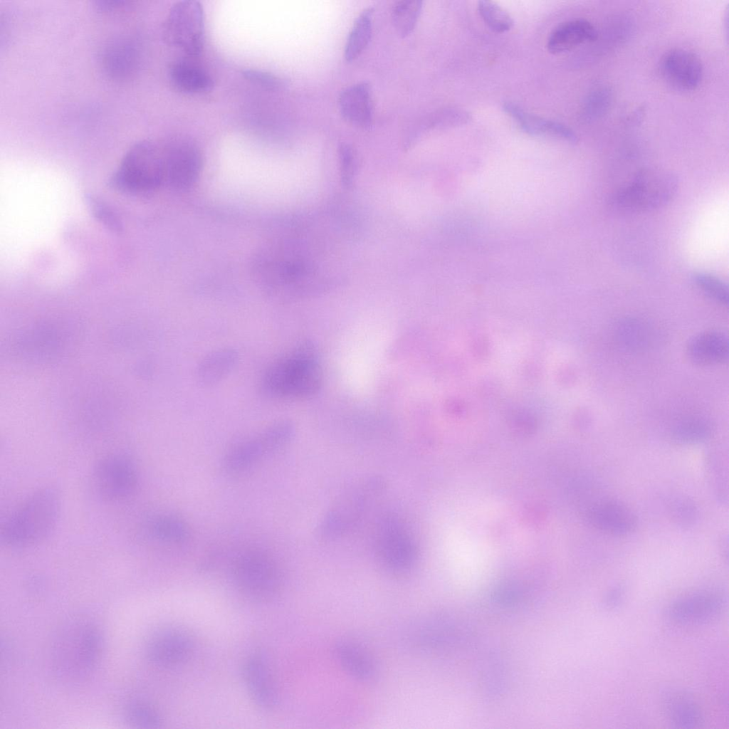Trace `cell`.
<instances>
[{
	"instance_id": "22",
	"label": "cell",
	"mask_w": 729,
	"mask_h": 729,
	"mask_svg": "<svg viewBox=\"0 0 729 729\" xmlns=\"http://www.w3.org/2000/svg\"><path fill=\"white\" fill-rule=\"evenodd\" d=\"M597 37V31L590 21L575 19L556 27L548 37L547 47L551 53L559 54L594 41Z\"/></svg>"
},
{
	"instance_id": "38",
	"label": "cell",
	"mask_w": 729,
	"mask_h": 729,
	"mask_svg": "<svg viewBox=\"0 0 729 729\" xmlns=\"http://www.w3.org/2000/svg\"><path fill=\"white\" fill-rule=\"evenodd\" d=\"M625 589L622 585L612 587L606 594L604 604L609 609L619 607L624 599Z\"/></svg>"
},
{
	"instance_id": "13",
	"label": "cell",
	"mask_w": 729,
	"mask_h": 729,
	"mask_svg": "<svg viewBox=\"0 0 729 729\" xmlns=\"http://www.w3.org/2000/svg\"><path fill=\"white\" fill-rule=\"evenodd\" d=\"M723 594L715 589H701L674 600L667 609L668 618L681 624L706 623L722 612Z\"/></svg>"
},
{
	"instance_id": "9",
	"label": "cell",
	"mask_w": 729,
	"mask_h": 729,
	"mask_svg": "<svg viewBox=\"0 0 729 729\" xmlns=\"http://www.w3.org/2000/svg\"><path fill=\"white\" fill-rule=\"evenodd\" d=\"M377 560L387 570L404 573L413 568L417 557L412 535L398 518L389 515L378 525L374 538Z\"/></svg>"
},
{
	"instance_id": "7",
	"label": "cell",
	"mask_w": 729,
	"mask_h": 729,
	"mask_svg": "<svg viewBox=\"0 0 729 729\" xmlns=\"http://www.w3.org/2000/svg\"><path fill=\"white\" fill-rule=\"evenodd\" d=\"M382 487L381 481L374 478L364 480L347 489L322 521L321 536L336 538L355 527Z\"/></svg>"
},
{
	"instance_id": "33",
	"label": "cell",
	"mask_w": 729,
	"mask_h": 729,
	"mask_svg": "<svg viewBox=\"0 0 729 729\" xmlns=\"http://www.w3.org/2000/svg\"><path fill=\"white\" fill-rule=\"evenodd\" d=\"M478 13L486 26L496 33L510 31L514 21L510 15L497 4L481 0L478 3Z\"/></svg>"
},
{
	"instance_id": "4",
	"label": "cell",
	"mask_w": 729,
	"mask_h": 729,
	"mask_svg": "<svg viewBox=\"0 0 729 729\" xmlns=\"http://www.w3.org/2000/svg\"><path fill=\"white\" fill-rule=\"evenodd\" d=\"M109 184L130 194H149L165 187L163 140H144L130 147Z\"/></svg>"
},
{
	"instance_id": "36",
	"label": "cell",
	"mask_w": 729,
	"mask_h": 729,
	"mask_svg": "<svg viewBox=\"0 0 729 729\" xmlns=\"http://www.w3.org/2000/svg\"><path fill=\"white\" fill-rule=\"evenodd\" d=\"M339 159L342 183L347 188L350 187L358 168L357 152L350 145L342 143L339 147Z\"/></svg>"
},
{
	"instance_id": "27",
	"label": "cell",
	"mask_w": 729,
	"mask_h": 729,
	"mask_svg": "<svg viewBox=\"0 0 729 729\" xmlns=\"http://www.w3.org/2000/svg\"><path fill=\"white\" fill-rule=\"evenodd\" d=\"M372 8L365 9L356 19L345 46L347 61L356 59L369 44L372 35Z\"/></svg>"
},
{
	"instance_id": "30",
	"label": "cell",
	"mask_w": 729,
	"mask_h": 729,
	"mask_svg": "<svg viewBox=\"0 0 729 729\" xmlns=\"http://www.w3.org/2000/svg\"><path fill=\"white\" fill-rule=\"evenodd\" d=\"M125 720L138 728H158L162 720L158 710L152 704L144 701H132L123 710Z\"/></svg>"
},
{
	"instance_id": "16",
	"label": "cell",
	"mask_w": 729,
	"mask_h": 729,
	"mask_svg": "<svg viewBox=\"0 0 729 729\" xmlns=\"http://www.w3.org/2000/svg\"><path fill=\"white\" fill-rule=\"evenodd\" d=\"M589 525L602 533L625 536L634 533L638 526V518L626 504L614 499L595 500L585 511Z\"/></svg>"
},
{
	"instance_id": "1",
	"label": "cell",
	"mask_w": 729,
	"mask_h": 729,
	"mask_svg": "<svg viewBox=\"0 0 729 729\" xmlns=\"http://www.w3.org/2000/svg\"><path fill=\"white\" fill-rule=\"evenodd\" d=\"M104 645L102 629L93 619L81 614L67 619L49 643L48 656L52 673L65 683L83 681L100 662Z\"/></svg>"
},
{
	"instance_id": "15",
	"label": "cell",
	"mask_w": 729,
	"mask_h": 729,
	"mask_svg": "<svg viewBox=\"0 0 729 729\" xmlns=\"http://www.w3.org/2000/svg\"><path fill=\"white\" fill-rule=\"evenodd\" d=\"M281 448L283 446L278 436L269 426L258 436L233 446L224 456V470L231 475L246 472L265 456Z\"/></svg>"
},
{
	"instance_id": "24",
	"label": "cell",
	"mask_w": 729,
	"mask_h": 729,
	"mask_svg": "<svg viewBox=\"0 0 729 729\" xmlns=\"http://www.w3.org/2000/svg\"><path fill=\"white\" fill-rule=\"evenodd\" d=\"M144 530L150 538L164 544L181 545L190 538L187 524L182 518L169 513H159L148 518Z\"/></svg>"
},
{
	"instance_id": "17",
	"label": "cell",
	"mask_w": 729,
	"mask_h": 729,
	"mask_svg": "<svg viewBox=\"0 0 729 729\" xmlns=\"http://www.w3.org/2000/svg\"><path fill=\"white\" fill-rule=\"evenodd\" d=\"M242 675L254 703L263 710H273L278 700V692L267 659L260 653L250 655L243 663Z\"/></svg>"
},
{
	"instance_id": "2",
	"label": "cell",
	"mask_w": 729,
	"mask_h": 729,
	"mask_svg": "<svg viewBox=\"0 0 729 729\" xmlns=\"http://www.w3.org/2000/svg\"><path fill=\"white\" fill-rule=\"evenodd\" d=\"M61 510V496L55 487L34 491L1 524V542L11 548H26L48 538L55 530Z\"/></svg>"
},
{
	"instance_id": "26",
	"label": "cell",
	"mask_w": 729,
	"mask_h": 729,
	"mask_svg": "<svg viewBox=\"0 0 729 729\" xmlns=\"http://www.w3.org/2000/svg\"><path fill=\"white\" fill-rule=\"evenodd\" d=\"M664 709L671 723L680 728H693L703 720L699 706L688 694L672 691L664 699Z\"/></svg>"
},
{
	"instance_id": "29",
	"label": "cell",
	"mask_w": 729,
	"mask_h": 729,
	"mask_svg": "<svg viewBox=\"0 0 729 729\" xmlns=\"http://www.w3.org/2000/svg\"><path fill=\"white\" fill-rule=\"evenodd\" d=\"M612 100V91L607 86L594 88L583 101L581 108L582 119L586 122L599 120L609 111Z\"/></svg>"
},
{
	"instance_id": "31",
	"label": "cell",
	"mask_w": 729,
	"mask_h": 729,
	"mask_svg": "<svg viewBox=\"0 0 729 729\" xmlns=\"http://www.w3.org/2000/svg\"><path fill=\"white\" fill-rule=\"evenodd\" d=\"M668 508L671 520L683 529L693 528L699 520V508L696 502L688 496H673L668 502Z\"/></svg>"
},
{
	"instance_id": "34",
	"label": "cell",
	"mask_w": 729,
	"mask_h": 729,
	"mask_svg": "<svg viewBox=\"0 0 729 729\" xmlns=\"http://www.w3.org/2000/svg\"><path fill=\"white\" fill-rule=\"evenodd\" d=\"M693 282L706 295L723 305L728 304V285L720 278L707 272H696Z\"/></svg>"
},
{
	"instance_id": "12",
	"label": "cell",
	"mask_w": 729,
	"mask_h": 729,
	"mask_svg": "<svg viewBox=\"0 0 729 729\" xmlns=\"http://www.w3.org/2000/svg\"><path fill=\"white\" fill-rule=\"evenodd\" d=\"M194 646V639L186 629L178 626H164L156 629L148 636L145 654L152 665L162 668H172L189 659Z\"/></svg>"
},
{
	"instance_id": "8",
	"label": "cell",
	"mask_w": 729,
	"mask_h": 729,
	"mask_svg": "<svg viewBox=\"0 0 729 729\" xmlns=\"http://www.w3.org/2000/svg\"><path fill=\"white\" fill-rule=\"evenodd\" d=\"M163 39L188 56L199 55L204 42V15L197 1L184 0L170 8L162 28Z\"/></svg>"
},
{
	"instance_id": "21",
	"label": "cell",
	"mask_w": 729,
	"mask_h": 729,
	"mask_svg": "<svg viewBox=\"0 0 729 729\" xmlns=\"http://www.w3.org/2000/svg\"><path fill=\"white\" fill-rule=\"evenodd\" d=\"M334 652L342 668L355 679L369 683L377 677L378 670L374 660L357 644L341 640L335 644Z\"/></svg>"
},
{
	"instance_id": "20",
	"label": "cell",
	"mask_w": 729,
	"mask_h": 729,
	"mask_svg": "<svg viewBox=\"0 0 729 729\" xmlns=\"http://www.w3.org/2000/svg\"><path fill=\"white\" fill-rule=\"evenodd\" d=\"M728 337L719 331H706L693 337L687 344L689 360L700 366L725 362L728 357Z\"/></svg>"
},
{
	"instance_id": "6",
	"label": "cell",
	"mask_w": 729,
	"mask_h": 729,
	"mask_svg": "<svg viewBox=\"0 0 729 729\" xmlns=\"http://www.w3.org/2000/svg\"><path fill=\"white\" fill-rule=\"evenodd\" d=\"M678 177L660 169H644L612 198L613 206L628 212H645L668 204L678 189Z\"/></svg>"
},
{
	"instance_id": "10",
	"label": "cell",
	"mask_w": 729,
	"mask_h": 729,
	"mask_svg": "<svg viewBox=\"0 0 729 729\" xmlns=\"http://www.w3.org/2000/svg\"><path fill=\"white\" fill-rule=\"evenodd\" d=\"M92 476L95 491L108 501H123L131 498L139 486V473L135 461L122 453L104 456L95 465Z\"/></svg>"
},
{
	"instance_id": "3",
	"label": "cell",
	"mask_w": 729,
	"mask_h": 729,
	"mask_svg": "<svg viewBox=\"0 0 729 729\" xmlns=\"http://www.w3.org/2000/svg\"><path fill=\"white\" fill-rule=\"evenodd\" d=\"M322 371L316 350L303 342L273 362L261 382L262 392L278 399H300L316 393L321 387Z\"/></svg>"
},
{
	"instance_id": "11",
	"label": "cell",
	"mask_w": 729,
	"mask_h": 729,
	"mask_svg": "<svg viewBox=\"0 0 729 729\" xmlns=\"http://www.w3.org/2000/svg\"><path fill=\"white\" fill-rule=\"evenodd\" d=\"M165 187L177 191L192 187L203 168V155L192 140L177 137L163 140Z\"/></svg>"
},
{
	"instance_id": "32",
	"label": "cell",
	"mask_w": 729,
	"mask_h": 729,
	"mask_svg": "<svg viewBox=\"0 0 729 729\" xmlns=\"http://www.w3.org/2000/svg\"><path fill=\"white\" fill-rule=\"evenodd\" d=\"M711 430L710 425L706 421L691 419L676 424L672 429L671 436L678 444H694L706 440Z\"/></svg>"
},
{
	"instance_id": "19",
	"label": "cell",
	"mask_w": 729,
	"mask_h": 729,
	"mask_svg": "<svg viewBox=\"0 0 729 729\" xmlns=\"http://www.w3.org/2000/svg\"><path fill=\"white\" fill-rule=\"evenodd\" d=\"M503 109L517 122L520 129L528 135L551 136L571 143H576L578 140L574 131L561 122L526 112L510 102L505 103Z\"/></svg>"
},
{
	"instance_id": "25",
	"label": "cell",
	"mask_w": 729,
	"mask_h": 729,
	"mask_svg": "<svg viewBox=\"0 0 729 729\" xmlns=\"http://www.w3.org/2000/svg\"><path fill=\"white\" fill-rule=\"evenodd\" d=\"M168 77L177 90L189 94L209 91L214 86L211 76L204 69L187 61H175L169 68Z\"/></svg>"
},
{
	"instance_id": "23",
	"label": "cell",
	"mask_w": 729,
	"mask_h": 729,
	"mask_svg": "<svg viewBox=\"0 0 729 729\" xmlns=\"http://www.w3.org/2000/svg\"><path fill=\"white\" fill-rule=\"evenodd\" d=\"M239 359L233 348H221L204 356L197 365L196 376L204 387H211L221 382L234 369Z\"/></svg>"
},
{
	"instance_id": "14",
	"label": "cell",
	"mask_w": 729,
	"mask_h": 729,
	"mask_svg": "<svg viewBox=\"0 0 729 729\" xmlns=\"http://www.w3.org/2000/svg\"><path fill=\"white\" fill-rule=\"evenodd\" d=\"M659 68L666 83L681 92L696 90L703 79V67L699 57L681 48L666 51L661 58Z\"/></svg>"
},
{
	"instance_id": "35",
	"label": "cell",
	"mask_w": 729,
	"mask_h": 729,
	"mask_svg": "<svg viewBox=\"0 0 729 729\" xmlns=\"http://www.w3.org/2000/svg\"><path fill=\"white\" fill-rule=\"evenodd\" d=\"M85 201L92 215L107 229L115 233L122 231L120 220L106 203L91 194L85 196Z\"/></svg>"
},
{
	"instance_id": "28",
	"label": "cell",
	"mask_w": 729,
	"mask_h": 729,
	"mask_svg": "<svg viewBox=\"0 0 729 729\" xmlns=\"http://www.w3.org/2000/svg\"><path fill=\"white\" fill-rule=\"evenodd\" d=\"M423 7L420 0H401L392 7V18L399 35L409 36L414 29Z\"/></svg>"
},
{
	"instance_id": "18",
	"label": "cell",
	"mask_w": 729,
	"mask_h": 729,
	"mask_svg": "<svg viewBox=\"0 0 729 729\" xmlns=\"http://www.w3.org/2000/svg\"><path fill=\"white\" fill-rule=\"evenodd\" d=\"M338 105L341 115L350 124L363 129L372 125L373 102L368 82L357 83L344 89Z\"/></svg>"
},
{
	"instance_id": "37",
	"label": "cell",
	"mask_w": 729,
	"mask_h": 729,
	"mask_svg": "<svg viewBox=\"0 0 729 729\" xmlns=\"http://www.w3.org/2000/svg\"><path fill=\"white\" fill-rule=\"evenodd\" d=\"M243 77L253 83L269 89H280L286 85L285 80L272 73L253 69L243 70Z\"/></svg>"
},
{
	"instance_id": "5",
	"label": "cell",
	"mask_w": 729,
	"mask_h": 729,
	"mask_svg": "<svg viewBox=\"0 0 729 729\" xmlns=\"http://www.w3.org/2000/svg\"><path fill=\"white\" fill-rule=\"evenodd\" d=\"M230 572L237 589L244 596L265 601L276 596L282 584V574L273 557L259 548L249 547L233 558Z\"/></svg>"
}]
</instances>
